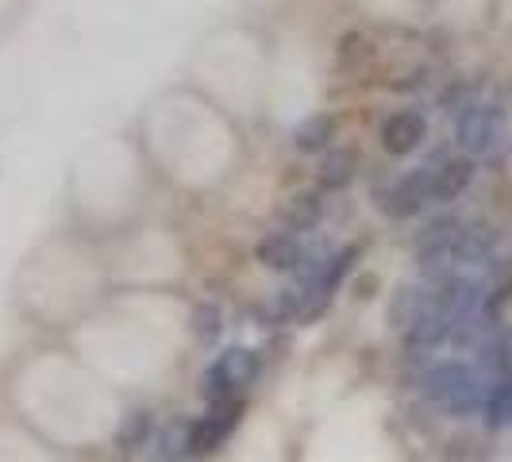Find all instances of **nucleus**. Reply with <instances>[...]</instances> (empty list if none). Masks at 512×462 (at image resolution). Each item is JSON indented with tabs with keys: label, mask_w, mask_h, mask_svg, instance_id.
Segmentation results:
<instances>
[{
	"label": "nucleus",
	"mask_w": 512,
	"mask_h": 462,
	"mask_svg": "<svg viewBox=\"0 0 512 462\" xmlns=\"http://www.w3.org/2000/svg\"><path fill=\"white\" fill-rule=\"evenodd\" d=\"M243 416V397H228V401H212V409L205 416H197L189 428H185V447L189 455H212L220 451L231 439L235 424Z\"/></svg>",
	"instance_id": "4"
},
{
	"label": "nucleus",
	"mask_w": 512,
	"mask_h": 462,
	"mask_svg": "<svg viewBox=\"0 0 512 462\" xmlns=\"http://www.w3.org/2000/svg\"><path fill=\"white\" fill-rule=\"evenodd\" d=\"M482 420L486 428H505L512 424V378L501 374V378H486V397H482Z\"/></svg>",
	"instance_id": "9"
},
{
	"label": "nucleus",
	"mask_w": 512,
	"mask_h": 462,
	"mask_svg": "<svg viewBox=\"0 0 512 462\" xmlns=\"http://www.w3.org/2000/svg\"><path fill=\"white\" fill-rule=\"evenodd\" d=\"M332 139H335V116L312 112V116H305V120L293 128V151L316 154V151H324Z\"/></svg>",
	"instance_id": "10"
},
{
	"label": "nucleus",
	"mask_w": 512,
	"mask_h": 462,
	"mask_svg": "<svg viewBox=\"0 0 512 462\" xmlns=\"http://www.w3.org/2000/svg\"><path fill=\"white\" fill-rule=\"evenodd\" d=\"M301 258H305V247H301V239H297L293 231H266V235L258 239V262H262L266 270L293 274V270L301 266Z\"/></svg>",
	"instance_id": "8"
},
{
	"label": "nucleus",
	"mask_w": 512,
	"mask_h": 462,
	"mask_svg": "<svg viewBox=\"0 0 512 462\" xmlns=\"http://www.w3.org/2000/svg\"><path fill=\"white\" fill-rule=\"evenodd\" d=\"M355 170H359V158H355V151L335 147V151L320 162V185H324L328 193H339V189H347V185L355 181Z\"/></svg>",
	"instance_id": "14"
},
{
	"label": "nucleus",
	"mask_w": 512,
	"mask_h": 462,
	"mask_svg": "<svg viewBox=\"0 0 512 462\" xmlns=\"http://www.w3.org/2000/svg\"><path fill=\"white\" fill-rule=\"evenodd\" d=\"M432 205H451L474 181V154H436L432 162Z\"/></svg>",
	"instance_id": "7"
},
{
	"label": "nucleus",
	"mask_w": 512,
	"mask_h": 462,
	"mask_svg": "<svg viewBox=\"0 0 512 462\" xmlns=\"http://www.w3.org/2000/svg\"><path fill=\"white\" fill-rule=\"evenodd\" d=\"M193 332L201 343H216L220 332H224V316H220V308L216 305H201L193 312Z\"/></svg>",
	"instance_id": "16"
},
{
	"label": "nucleus",
	"mask_w": 512,
	"mask_h": 462,
	"mask_svg": "<svg viewBox=\"0 0 512 462\" xmlns=\"http://www.w3.org/2000/svg\"><path fill=\"white\" fill-rule=\"evenodd\" d=\"M432 205V166L424 162L420 170H409L405 178H397L389 189L378 193V208L389 220H412Z\"/></svg>",
	"instance_id": "5"
},
{
	"label": "nucleus",
	"mask_w": 512,
	"mask_h": 462,
	"mask_svg": "<svg viewBox=\"0 0 512 462\" xmlns=\"http://www.w3.org/2000/svg\"><path fill=\"white\" fill-rule=\"evenodd\" d=\"M154 436V409H131L124 420H120V428H116V447L120 451H139V447H147Z\"/></svg>",
	"instance_id": "13"
},
{
	"label": "nucleus",
	"mask_w": 512,
	"mask_h": 462,
	"mask_svg": "<svg viewBox=\"0 0 512 462\" xmlns=\"http://www.w3.org/2000/svg\"><path fill=\"white\" fill-rule=\"evenodd\" d=\"M501 131H505V112L501 104L486 101H466L455 112V143L466 154H489L501 143Z\"/></svg>",
	"instance_id": "3"
},
{
	"label": "nucleus",
	"mask_w": 512,
	"mask_h": 462,
	"mask_svg": "<svg viewBox=\"0 0 512 462\" xmlns=\"http://www.w3.org/2000/svg\"><path fill=\"white\" fill-rule=\"evenodd\" d=\"M262 370H266V359L258 351H251V347H228V351H220L205 366L201 393H205L208 405L212 401H228V397H243V389H251L262 378Z\"/></svg>",
	"instance_id": "2"
},
{
	"label": "nucleus",
	"mask_w": 512,
	"mask_h": 462,
	"mask_svg": "<svg viewBox=\"0 0 512 462\" xmlns=\"http://www.w3.org/2000/svg\"><path fill=\"white\" fill-rule=\"evenodd\" d=\"M424 305H428V285H401L397 297L389 301V324L405 332L412 320L420 316V308Z\"/></svg>",
	"instance_id": "15"
},
{
	"label": "nucleus",
	"mask_w": 512,
	"mask_h": 462,
	"mask_svg": "<svg viewBox=\"0 0 512 462\" xmlns=\"http://www.w3.org/2000/svg\"><path fill=\"white\" fill-rule=\"evenodd\" d=\"M424 393L443 405L455 416H470V412H482V397H486V374L466 366V362H436L424 370Z\"/></svg>",
	"instance_id": "1"
},
{
	"label": "nucleus",
	"mask_w": 512,
	"mask_h": 462,
	"mask_svg": "<svg viewBox=\"0 0 512 462\" xmlns=\"http://www.w3.org/2000/svg\"><path fill=\"white\" fill-rule=\"evenodd\" d=\"M359 258H362V247H359V243H347L343 251L328 255L324 262H320V274H316V289L332 297L335 289L343 285V278H347V274L355 270V262H359Z\"/></svg>",
	"instance_id": "12"
},
{
	"label": "nucleus",
	"mask_w": 512,
	"mask_h": 462,
	"mask_svg": "<svg viewBox=\"0 0 512 462\" xmlns=\"http://www.w3.org/2000/svg\"><path fill=\"white\" fill-rule=\"evenodd\" d=\"M382 147L385 154H393V158H409L412 151H420L424 147V139H428V116L424 112H416V108H397V112H389L382 124Z\"/></svg>",
	"instance_id": "6"
},
{
	"label": "nucleus",
	"mask_w": 512,
	"mask_h": 462,
	"mask_svg": "<svg viewBox=\"0 0 512 462\" xmlns=\"http://www.w3.org/2000/svg\"><path fill=\"white\" fill-rule=\"evenodd\" d=\"M370 289H378V278H366V282L359 285V297H374Z\"/></svg>",
	"instance_id": "17"
},
{
	"label": "nucleus",
	"mask_w": 512,
	"mask_h": 462,
	"mask_svg": "<svg viewBox=\"0 0 512 462\" xmlns=\"http://www.w3.org/2000/svg\"><path fill=\"white\" fill-rule=\"evenodd\" d=\"M282 220L289 231H312L324 220V201H320V193H312V189L293 193L282 208Z\"/></svg>",
	"instance_id": "11"
}]
</instances>
